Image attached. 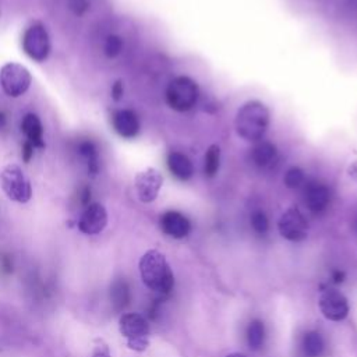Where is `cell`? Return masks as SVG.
Returning <instances> with one entry per match:
<instances>
[{"label": "cell", "instance_id": "obj_1", "mask_svg": "<svg viewBox=\"0 0 357 357\" xmlns=\"http://www.w3.org/2000/svg\"><path fill=\"white\" fill-rule=\"evenodd\" d=\"M271 122V113L265 103L261 101H249L241 106L234 117V129L241 139L256 143L260 141Z\"/></svg>", "mask_w": 357, "mask_h": 357}, {"label": "cell", "instance_id": "obj_2", "mask_svg": "<svg viewBox=\"0 0 357 357\" xmlns=\"http://www.w3.org/2000/svg\"><path fill=\"white\" fill-rule=\"evenodd\" d=\"M139 269L144 285L156 293L167 294L174 285V276L165 256L158 250L147 252L140 263Z\"/></svg>", "mask_w": 357, "mask_h": 357}, {"label": "cell", "instance_id": "obj_3", "mask_svg": "<svg viewBox=\"0 0 357 357\" xmlns=\"http://www.w3.org/2000/svg\"><path fill=\"white\" fill-rule=\"evenodd\" d=\"M200 96V90L197 83L187 77L178 76L173 79L165 92L166 103L176 112H189L192 110Z\"/></svg>", "mask_w": 357, "mask_h": 357}, {"label": "cell", "instance_id": "obj_4", "mask_svg": "<svg viewBox=\"0 0 357 357\" xmlns=\"http://www.w3.org/2000/svg\"><path fill=\"white\" fill-rule=\"evenodd\" d=\"M0 183H2V189L6 196L14 203L26 204L32 197L31 183L23 169L16 163H10L3 167L2 173H0Z\"/></svg>", "mask_w": 357, "mask_h": 357}, {"label": "cell", "instance_id": "obj_5", "mask_svg": "<svg viewBox=\"0 0 357 357\" xmlns=\"http://www.w3.org/2000/svg\"><path fill=\"white\" fill-rule=\"evenodd\" d=\"M119 329L127 339L129 349L134 351H144L150 346V324L141 314H123L119 320Z\"/></svg>", "mask_w": 357, "mask_h": 357}, {"label": "cell", "instance_id": "obj_6", "mask_svg": "<svg viewBox=\"0 0 357 357\" xmlns=\"http://www.w3.org/2000/svg\"><path fill=\"white\" fill-rule=\"evenodd\" d=\"M32 83L31 73L27 68L19 63H8L0 70V85L6 95L19 98L24 95Z\"/></svg>", "mask_w": 357, "mask_h": 357}, {"label": "cell", "instance_id": "obj_7", "mask_svg": "<svg viewBox=\"0 0 357 357\" xmlns=\"http://www.w3.org/2000/svg\"><path fill=\"white\" fill-rule=\"evenodd\" d=\"M23 50L32 61L42 63L50 53V39L46 28L42 24L28 27L23 35Z\"/></svg>", "mask_w": 357, "mask_h": 357}, {"label": "cell", "instance_id": "obj_8", "mask_svg": "<svg viewBox=\"0 0 357 357\" xmlns=\"http://www.w3.org/2000/svg\"><path fill=\"white\" fill-rule=\"evenodd\" d=\"M278 230L289 242H303L309 234V222L299 208L292 207L279 218Z\"/></svg>", "mask_w": 357, "mask_h": 357}, {"label": "cell", "instance_id": "obj_9", "mask_svg": "<svg viewBox=\"0 0 357 357\" xmlns=\"http://www.w3.org/2000/svg\"><path fill=\"white\" fill-rule=\"evenodd\" d=\"M318 306L323 316L334 323L343 321L349 314V303L345 294L332 287L321 292Z\"/></svg>", "mask_w": 357, "mask_h": 357}, {"label": "cell", "instance_id": "obj_10", "mask_svg": "<svg viewBox=\"0 0 357 357\" xmlns=\"http://www.w3.org/2000/svg\"><path fill=\"white\" fill-rule=\"evenodd\" d=\"M163 185V177L159 170L154 167H147L145 170L137 173L134 186L137 192V197L141 203L150 204L154 203Z\"/></svg>", "mask_w": 357, "mask_h": 357}, {"label": "cell", "instance_id": "obj_11", "mask_svg": "<svg viewBox=\"0 0 357 357\" xmlns=\"http://www.w3.org/2000/svg\"><path fill=\"white\" fill-rule=\"evenodd\" d=\"M108 225V212L102 204H90L79 221V229L84 234H99Z\"/></svg>", "mask_w": 357, "mask_h": 357}, {"label": "cell", "instance_id": "obj_12", "mask_svg": "<svg viewBox=\"0 0 357 357\" xmlns=\"http://www.w3.org/2000/svg\"><path fill=\"white\" fill-rule=\"evenodd\" d=\"M112 125L114 132L123 139H134L140 133V121L134 110L122 109L113 113Z\"/></svg>", "mask_w": 357, "mask_h": 357}, {"label": "cell", "instance_id": "obj_13", "mask_svg": "<svg viewBox=\"0 0 357 357\" xmlns=\"http://www.w3.org/2000/svg\"><path fill=\"white\" fill-rule=\"evenodd\" d=\"M161 229L173 239H185L192 232V223L187 216L177 211H167L161 216Z\"/></svg>", "mask_w": 357, "mask_h": 357}, {"label": "cell", "instance_id": "obj_14", "mask_svg": "<svg viewBox=\"0 0 357 357\" xmlns=\"http://www.w3.org/2000/svg\"><path fill=\"white\" fill-rule=\"evenodd\" d=\"M305 203L312 212H324L331 203V192L323 183H310L305 190Z\"/></svg>", "mask_w": 357, "mask_h": 357}, {"label": "cell", "instance_id": "obj_15", "mask_svg": "<svg viewBox=\"0 0 357 357\" xmlns=\"http://www.w3.org/2000/svg\"><path fill=\"white\" fill-rule=\"evenodd\" d=\"M166 163H167L170 173L182 182L190 181L194 174V166H193L192 161L189 159L187 155H185L182 152H177V151L170 152L167 155Z\"/></svg>", "mask_w": 357, "mask_h": 357}, {"label": "cell", "instance_id": "obj_16", "mask_svg": "<svg viewBox=\"0 0 357 357\" xmlns=\"http://www.w3.org/2000/svg\"><path fill=\"white\" fill-rule=\"evenodd\" d=\"M21 132L26 134L27 141L31 143L35 148H39V150L45 148L43 127L37 114L28 113L24 116L21 122Z\"/></svg>", "mask_w": 357, "mask_h": 357}, {"label": "cell", "instance_id": "obj_17", "mask_svg": "<svg viewBox=\"0 0 357 357\" xmlns=\"http://www.w3.org/2000/svg\"><path fill=\"white\" fill-rule=\"evenodd\" d=\"M278 150L276 147L269 141H261L258 143L252 154L253 162L263 169L272 167L278 162Z\"/></svg>", "mask_w": 357, "mask_h": 357}, {"label": "cell", "instance_id": "obj_18", "mask_svg": "<svg viewBox=\"0 0 357 357\" xmlns=\"http://www.w3.org/2000/svg\"><path fill=\"white\" fill-rule=\"evenodd\" d=\"M130 287L126 280L117 279L110 287V300L116 312L125 310L130 303Z\"/></svg>", "mask_w": 357, "mask_h": 357}, {"label": "cell", "instance_id": "obj_19", "mask_svg": "<svg viewBox=\"0 0 357 357\" xmlns=\"http://www.w3.org/2000/svg\"><path fill=\"white\" fill-rule=\"evenodd\" d=\"M79 152L87 161L88 172L95 176L99 172V152L96 144L91 140L81 141L79 145Z\"/></svg>", "mask_w": 357, "mask_h": 357}, {"label": "cell", "instance_id": "obj_20", "mask_svg": "<svg viewBox=\"0 0 357 357\" xmlns=\"http://www.w3.org/2000/svg\"><path fill=\"white\" fill-rule=\"evenodd\" d=\"M325 343L318 332H309L303 339V349L309 357H320L324 351Z\"/></svg>", "mask_w": 357, "mask_h": 357}, {"label": "cell", "instance_id": "obj_21", "mask_svg": "<svg viewBox=\"0 0 357 357\" xmlns=\"http://www.w3.org/2000/svg\"><path fill=\"white\" fill-rule=\"evenodd\" d=\"M219 166H221V148L216 144H212L205 152V163H204L205 174L208 177H215L219 172Z\"/></svg>", "mask_w": 357, "mask_h": 357}, {"label": "cell", "instance_id": "obj_22", "mask_svg": "<svg viewBox=\"0 0 357 357\" xmlns=\"http://www.w3.org/2000/svg\"><path fill=\"white\" fill-rule=\"evenodd\" d=\"M264 338H265L264 324L260 320L252 321L247 328V342L250 349L258 350L264 343Z\"/></svg>", "mask_w": 357, "mask_h": 357}, {"label": "cell", "instance_id": "obj_23", "mask_svg": "<svg viewBox=\"0 0 357 357\" xmlns=\"http://www.w3.org/2000/svg\"><path fill=\"white\" fill-rule=\"evenodd\" d=\"M303 182H305V172L297 166L287 169V172L283 176V183L287 189L300 187L303 185Z\"/></svg>", "mask_w": 357, "mask_h": 357}, {"label": "cell", "instance_id": "obj_24", "mask_svg": "<svg viewBox=\"0 0 357 357\" xmlns=\"http://www.w3.org/2000/svg\"><path fill=\"white\" fill-rule=\"evenodd\" d=\"M123 39L119 37V35H109L105 41V45H103V52L105 54L109 57V59H114L117 57L119 54L122 53L123 50Z\"/></svg>", "mask_w": 357, "mask_h": 357}, {"label": "cell", "instance_id": "obj_25", "mask_svg": "<svg viewBox=\"0 0 357 357\" xmlns=\"http://www.w3.org/2000/svg\"><path fill=\"white\" fill-rule=\"evenodd\" d=\"M250 222H252V226H253L254 232H257L258 234H265L269 229V221L263 211L253 212Z\"/></svg>", "mask_w": 357, "mask_h": 357}, {"label": "cell", "instance_id": "obj_26", "mask_svg": "<svg viewBox=\"0 0 357 357\" xmlns=\"http://www.w3.org/2000/svg\"><path fill=\"white\" fill-rule=\"evenodd\" d=\"M69 5L72 12L80 17L90 9V0H70Z\"/></svg>", "mask_w": 357, "mask_h": 357}, {"label": "cell", "instance_id": "obj_27", "mask_svg": "<svg viewBox=\"0 0 357 357\" xmlns=\"http://www.w3.org/2000/svg\"><path fill=\"white\" fill-rule=\"evenodd\" d=\"M123 94H125V87H123V83L121 80H117L113 85H112V98L114 101H121L123 98Z\"/></svg>", "mask_w": 357, "mask_h": 357}, {"label": "cell", "instance_id": "obj_28", "mask_svg": "<svg viewBox=\"0 0 357 357\" xmlns=\"http://www.w3.org/2000/svg\"><path fill=\"white\" fill-rule=\"evenodd\" d=\"M34 150H35V147L31 144V143H28L27 140H26V143L23 144V151H21V155H23V159H24V162H30L31 161V158H32V155H34Z\"/></svg>", "mask_w": 357, "mask_h": 357}, {"label": "cell", "instance_id": "obj_29", "mask_svg": "<svg viewBox=\"0 0 357 357\" xmlns=\"http://www.w3.org/2000/svg\"><path fill=\"white\" fill-rule=\"evenodd\" d=\"M92 357H110V351H109V349H108L106 345L101 343V345H96V346H95Z\"/></svg>", "mask_w": 357, "mask_h": 357}, {"label": "cell", "instance_id": "obj_30", "mask_svg": "<svg viewBox=\"0 0 357 357\" xmlns=\"http://www.w3.org/2000/svg\"><path fill=\"white\" fill-rule=\"evenodd\" d=\"M90 200H91V189L88 186H85L81 190V203H83V205L88 207L90 205Z\"/></svg>", "mask_w": 357, "mask_h": 357}, {"label": "cell", "instance_id": "obj_31", "mask_svg": "<svg viewBox=\"0 0 357 357\" xmlns=\"http://www.w3.org/2000/svg\"><path fill=\"white\" fill-rule=\"evenodd\" d=\"M347 176L351 178V181L357 182V159L353 161L349 167H347Z\"/></svg>", "mask_w": 357, "mask_h": 357}, {"label": "cell", "instance_id": "obj_32", "mask_svg": "<svg viewBox=\"0 0 357 357\" xmlns=\"http://www.w3.org/2000/svg\"><path fill=\"white\" fill-rule=\"evenodd\" d=\"M332 278H334V282H335V283H340V282H343V279H345V274L340 272V271H335L334 275H332Z\"/></svg>", "mask_w": 357, "mask_h": 357}, {"label": "cell", "instance_id": "obj_33", "mask_svg": "<svg viewBox=\"0 0 357 357\" xmlns=\"http://www.w3.org/2000/svg\"><path fill=\"white\" fill-rule=\"evenodd\" d=\"M6 122H8L6 114L3 112H0V130H2L6 126Z\"/></svg>", "mask_w": 357, "mask_h": 357}, {"label": "cell", "instance_id": "obj_34", "mask_svg": "<svg viewBox=\"0 0 357 357\" xmlns=\"http://www.w3.org/2000/svg\"><path fill=\"white\" fill-rule=\"evenodd\" d=\"M226 357H246V356L242 354V353H230V354H227Z\"/></svg>", "mask_w": 357, "mask_h": 357}]
</instances>
